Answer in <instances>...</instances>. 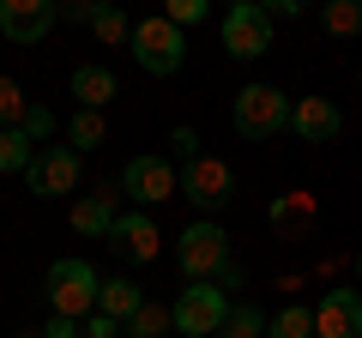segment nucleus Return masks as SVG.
<instances>
[{
  "label": "nucleus",
  "instance_id": "c756f323",
  "mask_svg": "<svg viewBox=\"0 0 362 338\" xmlns=\"http://www.w3.org/2000/svg\"><path fill=\"white\" fill-rule=\"evenodd\" d=\"M90 13H97L90 0H66V6H61V18H66V25H90Z\"/></svg>",
  "mask_w": 362,
  "mask_h": 338
},
{
  "label": "nucleus",
  "instance_id": "ddd939ff",
  "mask_svg": "<svg viewBox=\"0 0 362 338\" xmlns=\"http://www.w3.org/2000/svg\"><path fill=\"white\" fill-rule=\"evenodd\" d=\"M109 242H115L127 260L145 266V260H157V242H163V235H157V218H151V211H121V223L109 230Z\"/></svg>",
  "mask_w": 362,
  "mask_h": 338
},
{
  "label": "nucleus",
  "instance_id": "393cba45",
  "mask_svg": "<svg viewBox=\"0 0 362 338\" xmlns=\"http://www.w3.org/2000/svg\"><path fill=\"white\" fill-rule=\"evenodd\" d=\"M90 30H97L109 49H115V42H133V25L115 13V6H97V13H90Z\"/></svg>",
  "mask_w": 362,
  "mask_h": 338
},
{
  "label": "nucleus",
  "instance_id": "7c9ffc66",
  "mask_svg": "<svg viewBox=\"0 0 362 338\" xmlns=\"http://www.w3.org/2000/svg\"><path fill=\"white\" fill-rule=\"evenodd\" d=\"M42 338H78V320H61V314H54V320L42 326Z\"/></svg>",
  "mask_w": 362,
  "mask_h": 338
},
{
  "label": "nucleus",
  "instance_id": "423d86ee",
  "mask_svg": "<svg viewBox=\"0 0 362 338\" xmlns=\"http://www.w3.org/2000/svg\"><path fill=\"white\" fill-rule=\"evenodd\" d=\"M181 199H194L199 218H218V211L235 199V169L223 163V157L199 151L194 163H181Z\"/></svg>",
  "mask_w": 362,
  "mask_h": 338
},
{
  "label": "nucleus",
  "instance_id": "cd10ccee",
  "mask_svg": "<svg viewBox=\"0 0 362 338\" xmlns=\"http://www.w3.org/2000/svg\"><path fill=\"white\" fill-rule=\"evenodd\" d=\"M169 157L194 163V157H199V133H194V127H175V133H169Z\"/></svg>",
  "mask_w": 362,
  "mask_h": 338
},
{
  "label": "nucleus",
  "instance_id": "4468645a",
  "mask_svg": "<svg viewBox=\"0 0 362 338\" xmlns=\"http://www.w3.org/2000/svg\"><path fill=\"white\" fill-rule=\"evenodd\" d=\"M66 91L78 97V109H97V115H103V109H109V103L121 97V78L109 73V66L85 61V66H73V85H66Z\"/></svg>",
  "mask_w": 362,
  "mask_h": 338
},
{
  "label": "nucleus",
  "instance_id": "5701e85b",
  "mask_svg": "<svg viewBox=\"0 0 362 338\" xmlns=\"http://www.w3.org/2000/svg\"><path fill=\"white\" fill-rule=\"evenodd\" d=\"M326 30L332 37H362V0H326Z\"/></svg>",
  "mask_w": 362,
  "mask_h": 338
},
{
  "label": "nucleus",
  "instance_id": "a878e982",
  "mask_svg": "<svg viewBox=\"0 0 362 338\" xmlns=\"http://www.w3.org/2000/svg\"><path fill=\"white\" fill-rule=\"evenodd\" d=\"M25 139L37 145V151H42V145L54 139V115H49V109H42V103H30V115H25Z\"/></svg>",
  "mask_w": 362,
  "mask_h": 338
},
{
  "label": "nucleus",
  "instance_id": "c85d7f7f",
  "mask_svg": "<svg viewBox=\"0 0 362 338\" xmlns=\"http://www.w3.org/2000/svg\"><path fill=\"white\" fill-rule=\"evenodd\" d=\"M121 320H109V314H90V320H78V338H115Z\"/></svg>",
  "mask_w": 362,
  "mask_h": 338
},
{
  "label": "nucleus",
  "instance_id": "f03ea898",
  "mask_svg": "<svg viewBox=\"0 0 362 338\" xmlns=\"http://www.w3.org/2000/svg\"><path fill=\"white\" fill-rule=\"evenodd\" d=\"M175 266L187 272V284H218V272L230 266V235L218 218H194L175 235Z\"/></svg>",
  "mask_w": 362,
  "mask_h": 338
},
{
  "label": "nucleus",
  "instance_id": "6ab92c4d",
  "mask_svg": "<svg viewBox=\"0 0 362 338\" xmlns=\"http://www.w3.org/2000/svg\"><path fill=\"white\" fill-rule=\"evenodd\" d=\"M169 326H175V308H169V302H151V296H145V308L127 320V338H169Z\"/></svg>",
  "mask_w": 362,
  "mask_h": 338
},
{
  "label": "nucleus",
  "instance_id": "39448f33",
  "mask_svg": "<svg viewBox=\"0 0 362 338\" xmlns=\"http://www.w3.org/2000/svg\"><path fill=\"white\" fill-rule=\"evenodd\" d=\"M169 308H175V332L181 338H218L235 302H230V290H223V284H187Z\"/></svg>",
  "mask_w": 362,
  "mask_h": 338
},
{
  "label": "nucleus",
  "instance_id": "7ed1b4c3",
  "mask_svg": "<svg viewBox=\"0 0 362 338\" xmlns=\"http://www.w3.org/2000/svg\"><path fill=\"white\" fill-rule=\"evenodd\" d=\"M97 290H103V278H97L90 260H54L49 266V308L61 320H90L97 314Z\"/></svg>",
  "mask_w": 362,
  "mask_h": 338
},
{
  "label": "nucleus",
  "instance_id": "72a5a7b5",
  "mask_svg": "<svg viewBox=\"0 0 362 338\" xmlns=\"http://www.w3.org/2000/svg\"><path fill=\"white\" fill-rule=\"evenodd\" d=\"M356 284H362V247H356Z\"/></svg>",
  "mask_w": 362,
  "mask_h": 338
},
{
  "label": "nucleus",
  "instance_id": "9d476101",
  "mask_svg": "<svg viewBox=\"0 0 362 338\" xmlns=\"http://www.w3.org/2000/svg\"><path fill=\"white\" fill-rule=\"evenodd\" d=\"M61 25V6L54 0H0V37L6 42H42L49 30Z\"/></svg>",
  "mask_w": 362,
  "mask_h": 338
},
{
  "label": "nucleus",
  "instance_id": "a211bd4d",
  "mask_svg": "<svg viewBox=\"0 0 362 338\" xmlns=\"http://www.w3.org/2000/svg\"><path fill=\"white\" fill-rule=\"evenodd\" d=\"M30 163H37V145L25 139V127L0 133V175H30Z\"/></svg>",
  "mask_w": 362,
  "mask_h": 338
},
{
  "label": "nucleus",
  "instance_id": "0eeeda50",
  "mask_svg": "<svg viewBox=\"0 0 362 338\" xmlns=\"http://www.w3.org/2000/svg\"><path fill=\"white\" fill-rule=\"evenodd\" d=\"M121 194H127L139 211H151V206H163V199L181 194V169L169 163V157H157V151L127 157V169H121Z\"/></svg>",
  "mask_w": 362,
  "mask_h": 338
},
{
  "label": "nucleus",
  "instance_id": "20e7f679",
  "mask_svg": "<svg viewBox=\"0 0 362 338\" xmlns=\"http://www.w3.org/2000/svg\"><path fill=\"white\" fill-rule=\"evenodd\" d=\"M127 49H133V61H139V73H151V78L181 73V61H187V37H181L163 13H157V18H139Z\"/></svg>",
  "mask_w": 362,
  "mask_h": 338
},
{
  "label": "nucleus",
  "instance_id": "bb28decb",
  "mask_svg": "<svg viewBox=\"0 0 362 338\" xmlns=\"http://www.w3.org/2000/svg\"><path fill=\"white\" fill-rule=\"evenodd\" d=\"M163 18H169L175 30H187V25H199V18H206V0H169Z\"/></svg>",
  "mask_w": 362,
  "mask_h": 338
},
{
  "label": "nucleus",
  "instance_id": "6e6552de",
  "mask_svg": "<svg viewBox=\"0 0 362 338\" xmlns=\"http://www.w3.org/2000/svg\"><path fill=\"white\" fill-rule=\"evenodd\" d=\"M218 37H223V54H235V61H259V54H272V13L259 6V0H235L230 13H223Z\"/></svg>",
  "mask_w": 362,
  "mask_h": 338
},
{
  "label": "nucleus",
  "instance_id": "412c9836",
  "mask_svg": "<svg viewBox=\"0 0 362 338\" xmlns=\"http://www.w3.org/2000/svg\"><path fill=\"white\" fill-rule=\"evenodd\" d=\"M266 338H314V308H302V302H290V308L272 314Z\"/></svg>",
  "mask_w": 362,
  "mask_h": 338
},
{
  "label": "nucleus",
  "instance_id": "9b49d317",
  "mask_svg": "<svg viewBox=\"0 0 362 338\" xmlns=\"http://www.w3.org/2000/svg\"><path fill=\"white\" fill-rule=\"evenodd\" d=\"M314 338H362V290H326L314 308Z\"/></svg>",
  "mask_w": 362,
  "mask_h": 338
},
{
  "label": "nucleus",
  "instance_id": "2eb2a0df",
  "mask_svg": "<svg viewBox=\"0 0 362 338\" xmlns=\"http://www.w3.org/2000/svg\"><path fill=\"white\" fill-rule=\"evenodd\" d=\"M272 230L278 235H290V242H302V235L314 230V194H278L272 199Z\"/></svg>",
  "mask_w": 362,
  "mask_h": 338
},
{
  "label": "nucleus",
  "instance_id": "dca6fc26",
  "mask_svg": "<svg viewBox=\"0 0 362 338\" xmlns=\"http://www.w3.org/2000/svg\"><path fill=\"white\" fill-rule=\"evenodd\" d=\"M115 223H121V206H115L109 187H103V194H85V199L73 206V230H78V235H109Z\"/></svg>",
  "mask_w": 362,
  "mask_h": 338
},
{
  "label": "nucleus",
  "instance_id": "b1692460",
  "mask_svg": "<svg viewBox=\"0 0 362 338\" xmlns=\"http://www.w3.org/2000/svg\"><path fill=\"white\" fill-rule=\"evenodd\" d=\"M25 115H30V97L18 91L13 78H0V133H13V127H25Z\"/></svg>",
  "mask_w": 362,
  "mask_h": 338
},
{
  "label": "nucleus",
  "instance_id": "f257e3e1",
  "mask_svg": "<svg viewBox=\"0 0 362 338\" xmlns=\"http://www.w3.org/2000/svg\"><path fill=\"white\" fill-rule=\"evenodd\" d=\"M290 109L296 103H290L278 85H242L235 103H230V127L242 133V139L266 145V139H278V133H290Z\"/></svg>",
  "mask_w": 362,
  "mask_h": 338
},
{
  "label": "nucleus",
  "instance_id": "f8f14e48",
  "mask_svg": "<svg viewBox=\"0 0 362 338\" xmlns=\"http://www.w3.org/2000/svg\"><path fill=\"white\" fill-rule=\"evenodd\" d=\"M290 133H296L302 145H332L338 133H344V115H338L332 97H302V103L290 109Z\"/></svg>",
  "mask_w": 362,
  "mask_h": 338
},
{
  "label": "nucleus",
  "instance_id": "2f4dec72",
  "mask_svg": "<svg viewBox=\"0 0 362 338\" xmlns=\"http://www.w3.org/2000/svg\"><path fill=\"white\" fill-rule=\"evenodd\" d=\"M266 13H272V25H278V18H302V0H272Z\"/></svg>",
  "mask_w": 362,
  "mask_h": 338
},
{
  "label": "nucleus",
  "instance_id": "f3484780",
  "mask_svg": "<svg viewBox=\"0 0 362 338\" xmlns=\"http://www.w3.org/2000/svg\"><path fill=\"white\" fill-rule=\"evenodd\" d=\"M139 308H145V290L133 284V278H103V290H97V314H109V320L127 326Z\"/></svg>",
  "mask_w": 362,
  "mask_h": 338
},
{
  "label": "nucleus",
  "instance_id": "1a4fd4ad",
  "mask_svg": "<svg viewBox=\"0 0 362 338\" xmlns=\"http://www.w3.org/2000/svg\"><path fill=\"white\" fill-rule=\"evenodd\" d=\"M25 187H30L37 199L73 194V187H78V151H73V145H42L37 163H30V175H25Z\"/></svg>",
  "mask_w": 362,
  "mask_h": 338
},
{
  "label": "nucleus",
  "instance_id": "473e14b6",
  "mask_svg": "<svg viewBox=\"0 0 362 338\" xmlns=\"http://www.w3.org/2000/svg\"><path fill=\"white\" fill-rule=\"evenodd\" d=\"M218 284H223V290H242V266L230 260V266H223V272H218Z\"/></svg>",
  "mask_w": 362,
  "mask_h": 338
},
{
  "label": "nucleus",
  "instance_id": "4be33fe9",
  "mask_svg": "<svg viewBox=\"0 0 362 338\" xmlns=\"http://www.w3.org/2000/svg\"><path fill=\"white\" fill-rule=\"evenodd\" d=\"M266 314H259L254 308V302H235V308H230V320H223V332L218 338H266Z\"/></svg>",
  "mask_w": 362,
  "mask_h": 338
},
{
  "label": "nucleus",
  "instance_id": "aec40b11",
  "mask_svg": "<svg viewBox=\"0 0 362 338\" xmlns=\"http://www.w3.org/2000/svg\"><path fill=\"white\" fill-rule=\"evenodd\" d=\"M103 139H109V121L97 115V109H78V115L66 121V145H73V151H97Z\"/></svg>",
  "mask_w": 362,
  "mask_h": 338
},
{
  "label": "nucleus",
  "instance_id": "f704fd0d",
  "mask_svg": "<svg viewBox=\"0 0 362 338\" xmlns=\"http://www.w3.org/2000/svg\"><path fill=\"white\" fill-rule=\"evenodd\" d=\"M13 338H42V332H13Z\"/></svg>",
  "mask_w": 362,
  "mask_h": 338
}]
</instances>
